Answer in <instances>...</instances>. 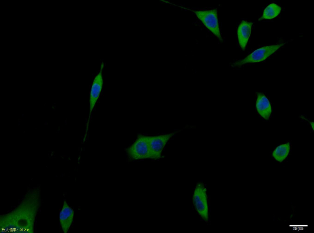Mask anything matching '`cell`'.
Listing matches in <instances>:
<instances>
[{
    "instance_id": "cell-1",
    "label": "cell",
    "mask_w": 314,
    "mask_h": 233,
    "mask_svg": "<svg viewBox=\"0 0 314 233\" xmlns=\"http://www.w3.org/2000/svg\"><path fill=\"white\" fill-rule=\"evenodd\" d=\"M40 190L28 192L19 204L0 217L1 232L33 233L36 218L40 205Z\"/></svg>"
},
{
    "instance_id": "cell-2",
    "label": "cell",
    "mask_w": 314,
    "mask_h": 233,
    "mask_svg": "<svg viewBox=\"0 0 314 233\" xmlns=\"http://www.w3.org/2000/svg\"><path fill=\"white\" fill-rule=\"evenodd\" d=\"M193 202L197 212L203 220L208 222L209 208L207 190L202 182L197 183L194 191Z\"/></svg>"
},
{
    "instance_id": "cell-3",
    "label": "cell",
    "mask_w": 314,
    "mask_h": 233,
    "mask_svg": "<svg viewBox=\"0 0 314 233\" xmlns=\"http://www.w3.org/2000/svg\"><path fill=\"white\" fill-rule=\"evenodd\" d=\"M285 43L267 46L258 48L254 51L244 58L233 63V67H240L249 63L258 62L262 61L283 46Z\"/></svg>"
},
{
    "instance_id": "cell-4",
    "label": "cell",
    "mask_w": 314,
    "mask_h": 233,
    "mask_svg": "<svg viewBox=\"0 0 314 233\" xmlns=\"http://www.w3.org/2000/svg\"><path fill=\"white\" fill-rule=\"evenodd\" d=\"M150 138V136L139 135L135 141L127 150L129 157L133 160L151 159Z\"/></svg>"
},
{
    "instance_id": "cell-5",
    "label": "cell",
    "mask_w": 314,
    "mask_h": 233,
    "mask_svg": "<svg viewBox=\"0 0 314 233\" xmlns=\"http://www.w3.org/2000/svg\"><path fill=\"white\" fill-rule=\"evenodd\" d=\"M205 26L219 40L223 41L219 28L216 9L207 10L190 9Z\"/></svg>"
},
{
    "instance_id": "cell-6",
    "label": "cell",
    "mask_w": 314,
    "mask_h": 233,
    "mask_svg": "<svg viewBox=\"0 0 314 233\" xmlns=\"http://www.w3.org/2000/svg\"><path fill=\"white\" fill-rule=\"evenodd\" d=\"M174 133L150 136L149 148L151 159L160 158L163 150L166 145L174 134Z\"/></svg>"
},
{
    "instance_id": "cell-7",
    "label": "cell",
    "mask_w": 314,
    "mask_h": 233,
    "mask_svg": "<svg viewBox=\"0 0 314 233\" xmlns=\"http://www.w3.org/2000/svg\"><path fill=\"white\" fill-rule=\"evenodd\" d=\"M104 63L102 62L100 66L99 70L94 77L90 89L89 99V118L94 108L97 101L101 92L103 85L102 72Z\"/></svg>"
},
{
    "instance_id": "cell-8",
    "label": "cell",
    "mask_w": 314,
    "mask_h": 233,
    "mask_svg": "<svg viewBox=\"0 0 314 233\" xmlns=\"http://www.w3.org/2000/svg\"><path fill=\"white\" fill-rule=\"evenodd\" d=\"M253 23L243 20L237 30L238 42L242 49L244 51L250 37Z\"/></svg>"
},
{
    "instance_id": "cell-9",
    "label": "cell",
    "mask_w": 314,
    "mask_h": 233,
    "mask_svg": "<svg viewBox=\"0 0 314 233\" xmlns=\"http://www.w3.org/2000/svg\"><path fill=\"white\" fill-rule=\"evenodd\" d=\"M74 212L73 209L64 201L62 209L60 212V223L63 231L67 233L72 223Z\"/></svg>"
},
{
    "instance_id": "cell-10",
    "label": "cell",
    "mask_w": 314,
    "mask_h": 233,
    "mask_svg": "<svg viewBox=\"0 0 314 233\" xmlns=\"http://www.w3.org/2000/svg\"><path fill=\"white\" fill-rule=\"evenodd\" d=\"M256 95V107L257 111L262 117L268 120L270 118L272 112L270 103L263 93L258 92Z\"/></svg>"
},
{
    "instance_id": "cell-11",
    "label": "cell",
    "mask_w": 314,
    "mask_h": 233,
    "mask_svg": "<svg viewBox=\"0 0 314 233\" xmlns=\"http://www.w3.org/2000/svg\"><path fill=\"white\" fill-rule=\"evenodd\" d=\"M290 147V144L289 142L278 146L273 152V157L278 161H283L288 156Z\"/></svg>"
},
{
    "instance_id": "cell-12",
    "label": "cell",
    "mask_w": 314,
    "mask_h": 233,
    "mask_svg": "<svg viewBox=\"0 0 314 233\" xmlns=\"http://www.w3.org/2000/svg\"><path fill=\"white\" fill-rule=\"evenodd\" d=\"M281 9V7L278 5L274 3H271L265 9L262 16L258 20L274 18L280 13Z\"/></svg>"
},
{
    "instance_id": "cell-13",
    "label": "cell",
    "mask_w": 314,
    "mask_h": 233,
    "mask_svg": "<svg viewBox=\"0 0 314 233\" xmlns=\"http://www.w3.org/2000/svg\"><path fill=\"white\" fill-rule=\"evenodd\" d=\"M161 1H162V2H163L166 3H170V2H168V1H166V0H161Z\"/></svg>"
},
{
    "instance_id": "cell-14",
    "label": "cell",
    "mask_w": 314,
    "mask_h": 233,
    "mask_svg": "<svg viewBox=\"0 0 314 233\" xmlns=\"http://www.w3.org/2000/svg\"><path fill=\"white\" fill-rule=\"evenodd\" d=\"M54 107H55V108L56 107V105H54Z\"/></svg>"
},
{
    "instance_id": "cell-15",
    "label": "cell",
    "mask_w": 314,
    "mask_h": 233,
    "mask_svg": "<svg viewBox=\"0 0 314 233\" xmlns=\"http://www.w3.org/2000/svg\"><path fill=\"white\" fill-rule=\"evenodd\" d=\"M53 104H54V105H55L56 104V103H54Z\"/></svg>"
},
{
    "instance_id": "cell-16",
    "label": "cell",
    "mask_w": 314,
    "mask_h": 233,
    "mask_svg": "<svg viewBox=\"0 0 314 233\" xmlns=\"http://www.w3.org/2000/svg\"><path fill=\"white\" fill-rule=\"evenodd\" d=\"M45 105H46L45 104V103H44V106H45Z\"/></svg>"
},
{
    "instance_id": "cell-17",
    "label": "cell",
    "mask_w": 314,
    "mask_h": 233,
    "mask_svg": "<svg viewBox=\"0 0 314 233\" xmlns=\"http://www.w3.org/2000/svg\"></svg>"
}]
</instances>
